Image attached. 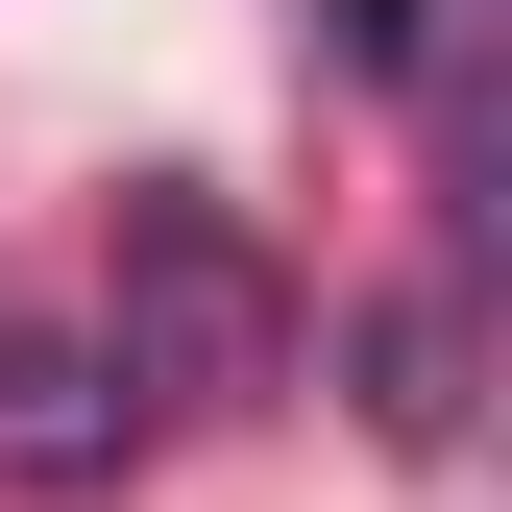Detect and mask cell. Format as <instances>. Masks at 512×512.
Here are the masks:
<instances>
[{"mask_svg":"<svg viewBox=\"0 0 512 512\" xmlns=\"http://www.w3.org/2000/svg\"><path fill=\"white\" fill-rule=\"evenodd\" d=\"M0 488H122V366L74 317H0Z\"/></svg>","mask_w":512,"mask_h":512,"instance_id":"obj_2","label":"cell"},{"mask_svg":"<svg viewBox=\"0 0 512 512\" xmlns=\"http://www.w3.org/2000/svg\"><path fill=\"white\" fill-rule=\"evenodd\" d=\"M342 25V74H439V0H317Z\"/></svg>","mask_w":512,"mask_h":512,"instance_id":"obj_4","label":"cell"},{"mask_svg":"<svg viewBox=\"0 0 512 512\" xmlns=\"http://www.w3.org/2000/svg\"><path fill=\"white\" fill-rule=\"evenodd\" d=\"M342 391H366L391 464H439V439H464V293H391V317L342 342Z\"/></svg>","mask_w":512,"mask_h":512,"instance_id":"obj_3","label":"cell"},{"mask_svg":"<svg viewBox=\"0 0 512 512\" xmlns=\"http://www.w3.org/2000/svg\"><path fill=\"white\" fill-rule=\"evenodd\" d=\"M98 366H122V415H269L293 391V269L220 196H122V244H98Z\"/></svg>","mask_w":512,"mask_h":512,"instance_id":"obj_1","label":"cell"}]
</instances>
